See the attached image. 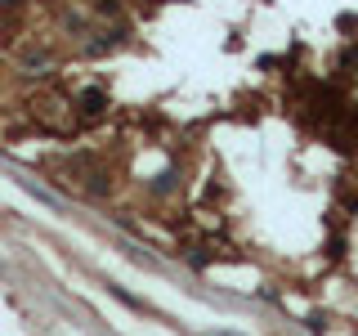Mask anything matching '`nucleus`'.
Masks as SVG:
<instances>
[{"mask_svg":"<svg viewBox=\"0 0 358 336\" xmlns=\"http://www.w3.org/2000/svg\"><path fill=\"white\" fill-rule=\"evenodd\" d=\"M103 108H108V94H103V90H94V85L81 90V112H85V117H103Z\"/></svg>","mask_w":358,"mask_h":336,"instance_id":"obj_1","label":"nucleus"}]
</instances>
